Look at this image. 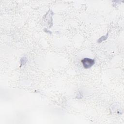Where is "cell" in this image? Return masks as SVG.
Masks as SVG:
<instances>
[{
	"instance_id": "6da1fadb",
	"label": "cell",
	"mask_w": 124,
	"mask_h": 124,
	"mask_svg": "<svg viewBox=\"0 0 124 124\" xmlns=\"http://www.w3.org/2000/svg\"><path fill=\"white\" fill-rule=\"evenodd\" d=\"M83 67L88 69L91 67L94 63V61L93 59H90L88 58H85L83 59L81 61Z\"/></svg>"
}]
</instances>
